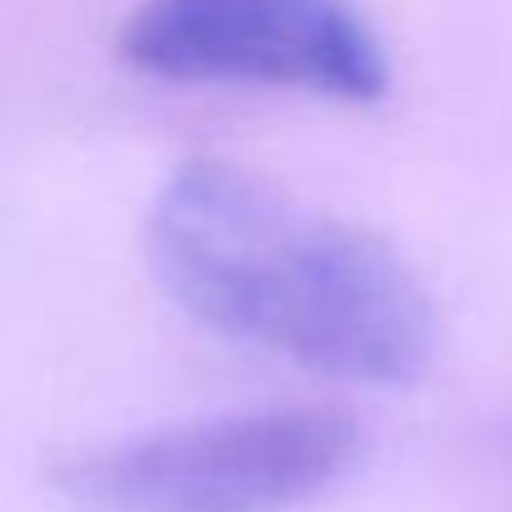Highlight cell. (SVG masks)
Here are the masks:
<instances>
[{
    "label": "cell",
    "mask_w": 512,
    "mask_h": 512,
    "mask_svg": "<svg viewBox=\"0 0 512 512\" xmlns=\"http://www.w3.org/2000/svg\"><path fill=\"white\" fill-rule=\"evenodd\" d=\"M145 249L189 319L324 378L398 388L438 353V309L383 234L239 165H179L150 204Z\"/></svg>",
    "instance_id": "cell-1"
},
{
    "label": "cell",
    "mask_w": 512,
    "mask_h": 512,
    "mask_svg": "<svg viewBox=\"0 0 512 512\" xmlns=\"http://www.w3.org/2000/svg\"><path fill=\"white\" fill-rule=\"evenodd\" d=\"M358 443L353 413L294 403L100 443L55 478L85 512H289L329 493Z\"/></svg>",
    "instance_id": "cell-2"
},
{
    "label": "cell",
    "mask_w": 512,
    "mask_h": 512,
    "mask_svg": "<svg viewBox=\"0 0 512 512\" xmlns=\"http://www.w3.org/2000/svg\"><path fill=\"white\" fill-rule=\"evenodd\" d=\"M120 60L174 85H269L373 105L388 55L348 0H140Z\"/></svg>",
    "instance_id": "cell-3"
}]
</instances>
